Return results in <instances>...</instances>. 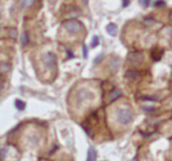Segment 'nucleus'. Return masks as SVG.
Listing matches in <instances>:
<instances>
[{"label":"nucleus","mask_w":172,"mask_h":161,"mask_svg":"<svg viewBox=\"0 0 172 161\" xmlns=\"http://www.w3.org/2000/svg\"><path fill=\"white\" fill-rule=\"evenodd\" d=\"M165 5H166V3H165L164 0H157L156 3H155V7L157 8H162L164 7Z\"/></svg>","instance_id":"15"},{"label":"nucleus","mask_w":172,"mask_h":161,"mask_svg":"<svg viewBox=\"0 0 172 161\" xmlns=\"http://www.w3.org/2000/svg\"><path fill=\"white\" fill-rule=\"evenodd\" d=\"M8 35L12 38V39H15L17 37V29L16 28H8Z\"/></svg>","instance_id":"10"},{"label":"nucleus","mask_w":172,"mask_h":161,"mask_svg":"<svg viewBox=\"0 0 172 161\" xmlns=\"http://www.w3.org/2000/svg\"><path fill=\"white\" fill-rule=\"evenodd\" d=\"M129 3H130V0H123V6H124V7L128 6Z\"/></svg>","instance_id":"21"},{"label":"nucleus","mask_w":172,"mask_h":161,"mask_svg":"<svg viewBox=\"0 0 172 161\" xmlns=\"http://www.w3.org/2000/svg\"><path fill=\"white\" fill-rule=\"evenodd\" d=\"M100 43V40H99V37H98L97 35H95L93 37V39H92V44L91 46L92 48H96V46H98Z\"/></svg>","instance_id":"14"},{"label":"nucleus","mask_w":172,"mask_h":161,"mask_svg":"<svg viewBox=\"0 0 172 161\" xmlns=\"http://www.w3.org/2000/svg\"><path fill=\"white\" fill-rule=\"evenodd\" d=\"M163 54V50L159 48H153L152 50H151V58L154 62H158V60H161Z\"/></svg>","instance_id":"6"},{"label":"nucleus","mask_w":172,"mask_h":161,"mask_svg":"<svg viewBox=\"0 0 172 161\" xmlns=\"http://www.w3.org/2000/svg\"><path fill=\"white\" fill-rule=\"evenodd\" d=\"M28 41H29V38H28V33H27V32H24V33L22 34V37H21V44L23 46H25L26 44L28 43Z\"/></svg>","instance_id":"12"},{"label":"nucleus","mask_w":172,"mask_h":161,"mask_svg":"<svg viewBox=\"0 0 172 161\" xmlns=\"http://www.w3.org/2000/svg\"><path fill=\"white\" fill-rule=\"evenodd\" d=\"M97 160V151L94 147H89L87 154V161H96Z\"/></svg>","instance_id":"7"},{"label":"nucleus","mask_w":172,"mask_h":161,"mask_svg":"<svg viewBox=\"0 0 172 161\" xmlns=\"http://www.w3.org/2000/svg\"><path fill=\"white\" fill-rule=\"evenodd\" d=\"M129 60H130L131 64L133 65H139L142 62L143 60V54L140 52H135L130 54L129 56Z\"/></svg>","instance_id":"5"},{"label":"nucleus","mask_w":172,"mask_h":161,"mask_svg":"<svg viewBox=\"0 0 172 161\" xmlns=\"http://www.w3.org/2000/svg\"><path fill=\"white\" fill-rule=\"evenodd\" d=\"M140 3L141 5L143 6V7H148L149 5H150V0H140Z\"/></svg>","instance_id":"16"},{"label":"nucleus","mask_w":172,"mask_h":161,"mask_svg":"<svg viewBox=\"0 0 172 161\" xmlns=\"http://www.w3.org/2000/svg\"><path fill=\"white\" fill-rule=\"evenodd\" d=\"M63 27L67 29V32L71 34H75L81 32L84 29V25L82 22L78 21L75 19H67L63 22Z\"/></svg>","instance_id":"2"},{"label":"nucleus","mask_w":172,"mask_h":161,"mask_svg":"<svg viewBox=\"0 0 172 161\" xmlns=\"http://www.w3.org/2000/svg\"><path fill=\"white\" fill-rule=\"evenodd\" d=\"M169 17H170V20L172 21V10L170 11V13H169Z\"/></svg>","instance_id":"23"},{"label":"nucleus","mask_w":172,"mask_h":161,"mask_svg":"<svg viewBox=\"0 0 172 161\" xmlns=\"http://www.w3.org/2000/svg\"><path fill=\"white\" fill-rule=\"evenodd\" d=\"M44 62L48 69H54L56 67V58L54 54L48 52L44 56Z\"/></svg>","instance_id":"4"},{"label":"nucleus","mask_w":172,"mask_h":161,"mask_svg":"<svg viewBox=\"0 0 172 161\" xmlns=\"http://www.w3.org/2000/svg\"><path fill=\"white\" fill-rule=\"evenodd\" d=\"M106 29H107L108 33L110 34V35L112 36H115L117 34V30H118V27H117L116 24L114 23H110L107 25V27H106Z\"/></svg>","instance_id":"8"},{"label":"nucleus","mask_w":172,"mask_h":161,"mask_svg":"<svg viewBox=\"0 0 172 161\" xmlns=\"http://www.w3.org/2000/svg\"><path fill=\"white\" fill-rule=\"evenodd\" d=\"M126 77L128 79H130V80H135V79L137 78V74L134 71H128L126 74Z\"/></svg>","instance_id":"13"},{"label":"nucleus","mask_w":172,"mask_h":161,"mask_svg":"<svg viewBox=\"0 0 172 161\" xmlns=\"http://www.w3.org/2000/svg\"><path fill=\"white\" fill-rule=\"evenodd\" d=\"M15 107L17 108L19 111H22L25 108V104L21 101V100H15Z\"/></svg>","instance_id":"11"},{"label":"nucleus","mask_w":172,"mask_h":161,"mask_svg":"<svg viewBox=\"0 0 172 161\" xmlns=\"http://www.w3.org/2000/svg\"><path fill=\"white\" fill-rule=\"evenodd\" d=\"M34 0H24L23 1V6H25V7H28V6H30L32 3H33Z\"/></svg>","instance_id":"17"},{"label":"nucleus","mask_w":172,"mask_h":161,"mask_svg":"<svg viewBox=\"0 0 172 161\" xmlns=\"http://www.w3.org/2000/svg\"><path fill=\"white\" fill-rule=\"evenodd\" d=\"M117 120L122 125H128L133 121V113L129 108H120L117 110Z\"/></svg>","instance_id":"1"},{"label":"nucleus","mask_w":172,"mask_h":161,"mask_svg":"<svg viewBox=\"0 0 172 161\" xmlns=\"http://www.w3.org/2000/svg\"><path fill=\"white\" fill-rule=\"evenodd\" d=\"M143 99H144V100H149V101H156L157 98H153V97H149V96H147V97H144Z\"/></svg>","instance_id":"20"},{"label":"nucleus","mask_w":172,"mask_h":161,"mask_svg":"<svg viewBox=\"0 0 172 161\" xmlns=\"http://www.w3.org/2000/svg\"><path fill=\"white\" fill-rule=\"evenodd\" d=\"M77 99L79 102L81 103H84V102H87V101H92L94 99V94L92 92L88 91L86 89H83L78 93L77 95Z\"/></svg>","instance_id":"3"},{"label":"nucleus","mask_w":172,"mask_h":161,"mask_svg":"<svg viewBox=\"0 0 172 161\" xmlns=\"http://www.w3.org/2000/svg\"><path fill=\"white\" fill-rule=\"evenodd\" d=\"M83 50H84V58H88V48H87V46H84Z\"/></svg>","instance_id":"18"},{"label":"nucleus","mask_w":172,"mask_h":161,"mask_svg":"<svg viewBox=\"0 0 172 161\" xmlns=\"http://www.w3.org/2000/svg\"><path fill=\"white\" fill-rule=\"evenodd\" d=\"M121 95H122V93H121L118 89H114L113 91L110 93L109 102H113V101H115V100H117L119 97H121Z\"/></svg>","instance_id":"9"},{"label":"nucleus","mask_w":172,"mask_h":161,"mask_svg":"<svg viewBox=\"0 0 172 161\" xmlns=\"http://www.w3.org/2000/svg\"><path fill=\"white\" fill-rule=\"evenodd\" d=\"M67 54H69V58H73V54H71V52H69V50H67Z\"/></svg>","instance_id":"22"},{"label":"nucleus","mask_w":172,"mask_h":161,"mask_svg":"<svg viewBox=\"0 0 172 161\" xmlns=\"http://www.w3.org/2000/svg\"><path fill=\"white\" fill-rule=\"evenodd\" d=\"M102 58H103V54H100V56H98V58H95V60H94V62H95V64H98V62H101Z\"/></svg>","instance_id":"19"}]
</instances>
